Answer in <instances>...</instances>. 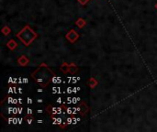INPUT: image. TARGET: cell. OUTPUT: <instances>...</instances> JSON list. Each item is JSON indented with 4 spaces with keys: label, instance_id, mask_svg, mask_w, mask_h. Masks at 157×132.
<instances>
[{
    "label": "cell",
    "instance_id": "1",
    "mask_svg": "<svg viewBox=\"0 0 157 132\" xmlns=\"http://www.w3.org/2000/svg\"><path fill=\"white\" fill-rule=\"evenodd\" d=\"M54 75L55 73L54 71H51V69L45 62L40 63L37 69L31 73V77L34 79L36 84L43 88H45L51 82L52 77Z\"/></svg>",
    "mask_w": 157,
    "mask_h": 132
},
{
    "label": "cell",
    "instance_id": "31",
    "mask_svg": "<svg viewBox=\"0 0 157 132\" xmlns=\"http://www.w3.org/2000/svg\"><path fill=\"white\" fill-rule=\"evenodd\" d=\"M18 105H22L23 99H22L21 97H18Z\"/></svg>",
    "mask_w": 157,
    "mask_h": 132
},
{
    "label": "cell",
    "instance_id": "17",
    "mask_svg": "<svg viewBox=\"0 0 157 132\" xmlns=\"http://www.w3.org/2000/svg\"><path fill=\"white\" fill-rule=\"evenodd\" d=\"M26 119H27V123L28 124H32V121H33V117H32V115H28L27 116V117H26Z\"/></svg>",
    "mask_w": 157,
    "mask_h": 132
},
{
    "label": "cell",
    "instance_id": "4",
    "mask_svg": "<svg viewBox=\"0 0 157 132\" xmlns=\"http://www.w3.org/2000/svg\"><path fill=\"white\" fill-rule=\"evenodd\" d=\"M65 38L66 40H68L71 43L76 42L78 38H79V34L75 30V29H70L66 34H65Z\"/></svg>",
    "mask_w": 157,
    "mask_h": 132
},
{
    "label": "cell",
    "instance_id": "30",
    "mask_svg": "<svg viewBox=\"0 0 157 132\" xmlns=\"http://www.w3.org/2000/svg\"><path fill=\"white\" fill-rule=\"evenodd\" d=\"M23 93V90H22V88L21 87H18V94H19V95H21Z\"/></svg>",
    "mask_w": 157,
    "mask_h": 132
},
{
    "label": "cell",
    "instance_id": "19",
    "mask_svg": "<svg viewBox=\"0 0 157 132\" xmlns=\"http://www.w3.org/2000/svg\"><path fill=\"white\" fill-rule=\"evenodd\" d=\"M77 102H81V98L80 97H76V96L73 97V104H76Z\"/></svg>",
    "mask_w": 157,
    "mask_h": 132
},
{
    "label": "cell",
    "instance_id": "23",
    "mask_svg": "<svg viewBox=\"0 0 157 132\" xmlns=\"http://www.w3.org/2000/svg\"><path fill=\"white\" fill-rule=\"evenodd\" d=\"M65 93L66 94H68V95H70V94H73V87H67L66 88V90H65Z\"/></svg>",
    "mask_w": 157,
    "mask_h": 132
},
{
    "label": "cell",
    "instance_id": "37",
    "mask_svg": "<svg viewBox=\"0 0 157 132\" xmlns=\"http://www.w3.org/2000/svg\"><path fill=\"white\" fill-rule=\"evenodd\" d=\"M43 88V87H41ZM41 88H40V89H37V92H39V93H41V92H43V90L41 89Z\"/></svg>",
    "mask_w": 157,
    "mask_h": 132
},
{
    "label": "cell",
    "instance_id": "34",
    "mask_svg": "<svg viewBox=\"0 0 157 132\" xmlns=\"http://www.w3.org/2000/svg\"><path fill=\"white\" fill-rule=\"evenodd\" d=\"M37 113L43 114V113H44V110H43V109H38V110H37Z\"/></svg>",
    "mask_w": 157,
    "mask_h": 132
},
{
    "label": "cell",
    "instance_id": "10",
    "mask_svg": "<svg viewBox=\"0 0 157 132\" xmlns=\"http://www.w3.org/2000/svg\"><path fill=\"white\" fill-rule=\"evenodd\" d=\"M86 24H87V21L84 19V18H77V20L76 21V25L78 28H80V29H82V28L85 27Z\"/></svg>",
    "mask_w": 157,
    "mask_h": 132
},
{
    "label": "cell",
    "instance_id": "13",
    "mask_svg": "<svg viewBox=\"0 0 157 132\" xmlns=\"http://www.w3.org/2000/svg\"><path fill=\"white\" fill-rule=\"evenodd\" d=\"M62 105H64V107H65V112H66L67 115H69V116L75 115V109H74V107H73V106H68V107H66V106H65V104H62Z\"/></svg>",
    "mask_w": 157,
    "mask_h": 132
},
{
    "label": "cell",
    "instance_id": "9",
    "mask_svg": "<svg viewBox=\"0 0 157 132\" xmlns=\"http://www.w3.org/2000/svg\"><path fill=\"white\" fill-rule=\"evenodd\" d=\"M98 82L96 78H94V77H90L89 80L87 81V84L89 85L90 88H94V87H96L98 85Z\"/></svg>",
    "mask_w": 157,
    "mask_h": 132
},
{
    "label": "cell",
    "instance_id": "24",
    "mask_svg": "<svg viewBox=\"0 0 157 132\" xmlns=\"http://www.w3.org/2000/svg\"><path fill=\"white\" fill-rule=\"evenodd\" d=\"M14 93V86H9L8 90H7V94H13Z\"/></svg>",
    "mask_w": 157,
    "mask_h": 132
},
{
    "label": "cell",
    "instance_id": "14",
    "mask_svg": "<svg viewBox=\"0 0 157 132\" xmlns=\"http://www.w3.org/2000/svg\"><path fill=\"white\" fill-rule=\"evenodd\" d=\"M51 83L54 84H60L61 83H62V80L61 77L57 76V75H54L51 79Z\"/></svg>",
    "mask_w": 157,
    "mask_h": 132
},
{
    "label": "cell",
    "instance_id": "29",
    "mask_svg": "<svg viewBox=\"0 0 157 132\" xmlns=\"http://www.w3.org/2000/svg\"><path fill=\"white\" fill-rule=\"evenodd\" d=\"M27 111H28V115H32V109H31V108L28 107L27 108Z\"/></svg>",
    "mask_w": 157,
    "mask_h": 132
},
{
    "label": "cell",
    "instance_id": "12",
    "mask_svg": "<svg viewBox=\"0 0 157 132\" xmlns=\"http://www.w3.org/2000/svg\"><path fill=\"white\" fill-rule=\"evenodd\" d=\"M78 71V67L75 64V63H71L69 66V73L71 74H75L76 72Z\"/></svg>",
    "mask_w": 157,
    "mask_h": 132
},
{
    "label": "cell",
    "instance_id": "22",
    "mask_svg": "<svg viewBox=\"0 0 157 132\" xmlns=\"http://www.w3.org/2000/svg\"><path fill=\"white\" fill-rule=\"evenodd\" d=\"M81 90V87H78V86H76V87H73V93L74 94H76L77 92H79Z\"/></svg>",
    "mask_w": 157,
    "mask_h": 132
},
{
    "label": "cell",
    "instance_id": "20",
    "mask_svg": "<svg viewBox=\"0 0 157 132\" xmlns=\"http://www.w3.org/2000/svg\"><path fill=\"white\" fill-rule=\"evenodd\" d=\"M81 78H80V77L79 76H77V77H76V76H74V77H73V80H72V83L73 84H76L79 80H80Z\"/></svg>",
    "mask_w": 157,
    "mask_h": 132
},
{
    "label": "cell",
    "instance_id": "11",
    "mask_svg": "<svg viewBox=\"0 0 157 132\" xmlns=\"http://www.w3.org/2000/svg\"><path fill=\"white\" fill-rule=\"evenodd\" d=\"M69 66H70V64H68L66 62H62L61 67H60V70L64 73H69Z\"/></svg>",
    "mask_w": 157,
    "mask_h": 132
},
{
    "label": "cell",
    "instance_id": "7",
    "mask_svg": "<svg viewBox=\"0 0 157 132\" xmlns=\"http://www.w3.org/2000/svg\"><path fill=\"white\" fill-rule=\"evenodd\" d=\"M51 121H52L51 123L54 124V125L61 126V124L64 122V119H62V117H56V116H54V115H51Z\"/></svg>",
    "mask_w": 157,
    "mask_h": 132
},
{
    "label": "cell",
    "instance_id": "2",
    "mask_svg": "<svg viewBox=\"0 0 157 132\" xmlns=\"http://www.w3.org/2000/svg\"><path fill=\"white\" fill-rule=\"evenodd\" d=\"M16 36L26 47H28L32 43L35 39H37L38 34L29 25H26Z\"/></svg>",
    "mask_w": 157,
    "mask_h": 132
},
{
    "label": "cell",
    "instance_id": "36",
    "mask_svg": "<svg viewBox=\"0 0 157 132\" xmlns=\"http://www.w3.org/2000/svg\"><path fill=\"white\" fill-rule=\"evenodd\" d=\"M37 122H38V123H40V124H43V123L44 122V121H43V119H39V120H37Z\"/></svg>",
    "mask_w": 157,
    "mask_h": 132
},
{
    "label": "cell",
    "instance_id": "32",
    "mask_svg": "<svg viewBox=\"0 0 157 132\" xmlns=\"http://www.w3.org/2000/svg\"><path fill=\"white\" fill-rule=\"evenodd\" d=\"M27 104H32V99L29 98V97H28V98H27Z\"/></svg>",
    "mask_w": 157,
    "mask_h": 132
},
{
    "label": "cell",
    "instance_id": "26",
    "mask_svg": "<svg viewBox=\"0 0 157 132\" xmlns=\"http://www.w3.org/2000/svg\"><path fill=\"white\" fill-rule=\"evenodd\" d=\"M80 121H81L80 117H74V124H73V125H76L78 122H80Z\"/></svg>",
    "mask_w": 157,
    "mask_h": 132
},
{
    "label": "cell",
    "instance_id": "21",
    "mask_svg": "<svg viewBox=\"0 0 157 132\" xmlns=\"http://www.w3.org/2000/svg\"><path fill=\"white\" fill-rule=\"evenodd\" d=\"M77 1H78V3H79V4H81L82 6H85L86 4H87V3H88L89 0H77Z\"/></svg>",
    "mask_w": 157,
    "mask_h": 132
},
{
    "label": "cell",
    "instance_id": "6",
    "mask_svg": "<svg viewBox=\"0 0 157 132\" xmlns=\"http://www.w3.org/2000/svg\"><path fill=\"white\" fill-rule=\"evenodd\" d=\"M17 62L18 65L22 66V67H25V66H27L29 63V59L26 56V55H21L19 58H18Z\"/></svg>",
    "mask_w": 157,
    "mask_h": 132
},
{
    "label": "cell",
    "instance_id": "35",
    "mask_svg": "<svg viewBox=\"0 0 157 132\" xmlns=\"http://www.w3.org/2000/svg\"><path fill=\"white\" fill-rule=\"evenodd\" d=\"M28 83H29L28 78H26V77H23V84H28Z\"/></svg>",
    "mask_w": 157,
    "mask_h": 132
},
{
    "label": "cell",
    "instance_id": "25",
    "mask_svg": "<svg viewBox=\"0 0 157 132\" xmlns=\"http://www.w3.org/2000/svg\"><path fill=\"white\" fill-rule=\"evenodd\" d=\"M13 115H18V106H14L13 107V113H12Z\"/></svg>",
    "mask_w": 157,
    "mask_h": 132
},
{
    "label": "cell",
    "instance_id": "5",
    "mask_svg": "<svg viewBox=\"0 0 157 132\" xmlns=\"http://www.w3.org/2000/svg\"><path fill=\"white\" fill-rule=\"evenodd\" d=\"M76 111H77V113L79 115L84 117L89 111V108H88V106H87V104L85 102H80V104H78L76 106Z\"/></svg>",
    "mask_w": 157,
    "mask_h": 132
},
{
    "label": "cell",
    "instance_id": "3",
    "mask_svg": "<svg viewBox=\"0 0 157 132\" xmlns=\"http://www.w3.org/2000/svg\"><path fill=\"white\" fill-rule=\"evenodd\" d=\"M62 108H64V105H62L60 106H51V105H49L46 107V111L50 114V116L51 115L59 116L62 114H66V112L62 111Z\"/></svg>",
    "mask_w": 157,
    "mask_h": 132
},
{
    "label": "cell",
    "instance_id": "15",
    "mask_svg": "<svg viewBox=\"0 0 157 132\" xmlns=\"http://www.w3.org/2000/svg\"><path fill=\"white\" fill-rule=\"evenodd\" d=\"M1 31H2V33H3L5 36H7V35L9 34L10 32H11V29H10V28H8L7 26H4V27L2 28Z\"/></svg>",
    "mask_w": 157,
    "mask_h": 132
},
{
    "label": "cell",
    "instance_id": "8",
    "mask_svg": "<svg viewBox=\"0 0 157 132\" xmlns=\"http://www.w3.org/2000/svg\"><path fill=\"white\" fill-rule=\"evenodd\" d=\"M7 47L10 51H13V50H15V49L18 47V43L15 41V40L11 39V40H9L7 42Z\"/></svg>",
    "mask_w": 157,
    "mask_h": 132
},
{
    "label": "cell",
    "instance_id": "27",
    "mask_svg": "<svg viewBox=\"0 0 157 132\" xmlns=\"http://www.w3.org/2000/svg\"><path fill=\"white\" fill-rule=\"evenodd\" d=\"M23 112V107L21 106V105H18V114L21 115Z\"/></svg>",
    "mask_w": 157,
    "mask_h": 132
},
{
    "label": "cell",
    "instance_id": "18",
    "mask_svg": "<svg viewBox=\"0 0 157 132\" xmlns=\"http://www.w3.org/2000/svg\"><path fill=\"white\" fill-rule=\"evenodd\" d=\"M65 120H66V122H67L68 125H73V124H74V117H66Z\"/></svg>",
    "mask_w": 157,
    "mask_h": 132
},
{
    "label": "cell",
    "instance_id": "33",
    "mask_svg": "<svg viewBox=\"0 0 157 132\" xmlns=\"http://www.w3.org/2000/svg\"><path fill=\"white\" fill-rule=\"evenodd\" d=\"M23 122V118L22 117H18V125H21Z\"/></svg>",
    "mask_w": 157,
    "mask_h": 132
},
{
    "label": "cell",
    "instance_id": "16",
    "mask_svg": "<svg viewBox=\"0 0 157 132\" xmlns=\"http://www.w3.org/2000/svg\"><path fill=\"white\" fill-rule=\"evenodd\" d=\"M52 93L54 94H60L61 93V87L60 86H54L51 88Z\"/></svg>",
    "mask_w": 157,
    "mask_h": 132
},
{
    "label": "cell",
    "instance_id": "38",
    "mask_svg": "<svg viewBox=\"0 0 157 132\" xmlns=\"http://www.w3.org/2000/svg\"><path fill=\"white\" fill-rule=\"evenodd\" d=\"M37 101H38V103H43V99H40H40H38Z\"/></svg>",
    "mask_w": 157,
    "mask_h": 132
},
{
    "label": "cell",
    "instance_id": "39",
    "mask_svg": "<svg viewBox=\"0 0 157 132\" xmlns=\"http://www.w3.org/2000/svg\"><path fill=\"white\" fill-rule=\"evenodd\" d=\"M155 8H156V9H157V3H156V4H155Z\"/></svg>",
    "mask_w": 157,
    "mask_h": 132
},
{
    "label": "cell",
    "instance_id": "28",
    "mask_svg": "<svg viewBox=\"0 0 157 132\" xmlns=\"http://www.w3.org/2000/svg\"><path fill=\"white\" fill-rule=\"evenodd\" d=\"M56 103L57 104H61V105H62V104H65V102H62V98L61 97H59L57 100H56Z\"/></svg>",
    "mask_w": 157,
    "mask_h": 132
}]
</instances>
